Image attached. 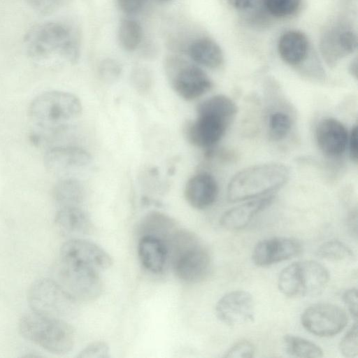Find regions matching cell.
<instances>
[{
  "label": "cell",
  "mask_w": 358,
  "mask_h": 358,
  "mask_svg": "<svg viewBox=\"0 0 358 358\" xmlns=\"http://www.w3.org/2000/svg\"><path fill=\"white\" fill-rule=\"evenodd\" d=\"M138 229L140 236H152L166 243L178 229L176 220L169 215L151 211L141 220Z\"/></svg>",
  "instance_id": "cell-21"
},
{
  "label": "cell",
  "mask_w": 358,
  "mask_h": 358,
  "mask_svg": "<svg viewBox=\"0 0 358 358\" xmlns=\"http://www.w3.org/2000/svg\"><path fill=\"white\" fill-rule=\"evenodd\" d=\"M317 255L329 261H348L355 259L352 250L345 243L338 240L323 243L317 250Z\"/></svg>",
  "instance_id": "cell-28"
},
{
  "label": "cell",
  "mask_w": 358,
  "mask_h": 358,
  "mask_svg": "<svg viewBox=\"0 0 358 358\" xmlns=\"http://www.w3.org/2000/svg\"><path fill=\"white\" fill-rule=\"evenodd\" d=\"M329 280L327 269L313 260L294 262L280 272L279 290L289 297L314 296L320 294Z\"/></svg>",
  "instance_id": "cell-6"
},
{
  "label": "cell",
  "mask_w": 358,
  "mask_h": 358,
  "mask_svg": "<svg viewBox=\"0 0 358 358\" xmlns=\"http://www.w3.org/2000/svg\"><path fill=\"white\" fill-rule=\"evenodd\" d=\"M163 1H167V0H163Z\"/></svg>",
  "instance_id": "cell-42"
},
{
  "label": "cell",
  "mask_w": 358,
  "mask_h": 358,
  "mask_svg": "<svg viewBox=\"0 0 358 358\" xmlns=\"http://www.w3.org/2000/svg\"><path fill=\"white\" fill-rule=\"evenodd\" d=\"M82 104L75 94L59 90L45 92L36 96L29 107V115L37 131L55 135L64 129L66 123L77 118Z\"/></svg>",
  "instance_id": "cell-3"
},
{
  "label": "cell",
  "mask_w": 358,
  "mask_h": 358,
  "mask_svg": "<svg viewBox=\"0 0 358 358\" xmlns=\"http://www.w3.org/2000/svg\"><path fill=\"white\" fill-rule=\"evenodd\" d=\"M264 3L272 15L282 17L296 12L300 5V0H264Z\"/></svg>",
  "instance_id": "cell-30"
},
{
  "label": "cell",
  "mask_w": 358,
  "mask_h": 358,
  "mask_svg": "<svg viewBox=\"0 0 358 358\" xmlns=\"http://www.w3.org/2000/svg\"><path fill=\"white\" fill-rule=\"evenodd\" d=\"M337 43L343 51L352 52L357 45V36L351 31H343L338 36Z\"/></svg>",
  "instance_id": "cell-37"
},
{
  "label": "cell",
  "mask_w": 358,
  "mask_h": 358,
  "mask_svg": "<svg viewBox=\"0 0 358 358\" xmlns=\"http://www.w3.org/2000/svg\"><path fill=\"white\" fill-rule=\"evenodd\" d=\"M18 329L25 339L51 353L64 355L73 348L74 330L65 320L31 310L22 316Z\"/></svg>",
  "instance_id": "cell-5"
},
{
  "label": "cell",
  "mask_w": 358,
  "mask_h": 358,
  "mask_svg": "<svg viewBox=\"0 0 358 358\" xmlns=\"http://www.w3.org/2000/svg\"><path fill=\"white\" fill-rule=\"evenodd\" d=\"M217 317L230 327L251 322L255 319V302L252 296L243 290L227 293L215 306Z\"/></svg>",
  "instance_id": "cell-12"
},
{
  "label": "cell",
  "mask_w": 358,
  "mask_h": 358,
  "mask_svg": "<svg viewBox=\"0 0 358 358\" xmlns=\"http://www.w3.org/2000/svg\"><path fill=\"white\" fill-rule=\"evenodd\" d=\"M166 73L173 90L182 99L194 100L209 91L212 82L199 67L178 58H170Z\"/></svg>",
  "instance_id": "cell-9"
},
{
  "label": "cell",
  "mask_w": 358,
  "mask_h": 358,
  "mask_svg": "<svg viewBox=\"0 0 358 358\" xmlns=\"http://www.w3.org/2000/svg\"><path fill=\"white\" fill-rule=\"evenodd\" d=\"M238 110L236 103L224 94L213 96L201 102L196 107V114L206 113L217 116L230 122Z\"/></svg>",
  "instance_id": "cell-25"
},
{
  "label": "cell",
  "mask_w": 358,
  "mask_h": 358,
  "mask_svg": "<svg viewBox=\"0 0 358 358\" xmlns=\"http://www.w3.org/2000/svg\"><path fill=\"white\" fill-rule=\"evenodd\" d=\"M301 244L296 239L278 236L259 241L252 255L254 263L266 266L289 259L301 253Z\"/></svg>",
  "instance_id": "cell-15"
},
{
  "label": "cell",
  "mask_w": 358,
  "mask_h": 358,
  "mask_svg": "<svg viewBox=\"0 0 358 358\" xmlns=\"http://www.w3.org/2000/svg\"><path fill=\"white\" fill-rule=\"evenodd\" d=\"M121 73V67L114 60L108 59L103 61L99 66L101 78L107 83L115 81Z\"/></svg>",
  "instance_id": "cell-36"
},
{
  "label": "cell",
  "mask_w": 358,
  "mask_h": 358,
  "mask_svg": "<svg viewBox=\"0 0 358 358\" xmlns=\"http://www.w3.org/2000/svg\"><path fill=\"white\" fill-rule=\"evenodd\" d=\"M273 200V196H268L255 199L235 206L222 215L220 224L231 231L243 229L249 224L255 215L267 208Z\"/></svg>",
  "instance_id": "cell-19"
},
{
  "label": "cell",
  "mask_w": 358,
  "mask_h": 358,
  "mask_svg": "<svg viewBox=\"0 0 358 358\" xmlns=\"http://www.w3.org/2000/svg\"><path fill=\"white\" fill-rule=\"evenodd\" d=\"M143 31L139 23L134 20L124 19L118 28L117 38L121 47L127 51H133L141 43Z\"/></svg>",
  "instance_id": "cell-27"
},
{
  "label": "cell",
  "mask_w": 358,
  "mask_h": 358,
  "mask_svg": "<svg viewBox=\"0 0 358 358\" xmlns=\"http://www.w3.org/2000/svg\"><path fill=\"white\" fill-rule=\"evenodd\" d=\"M84 189L74 178H62L52 189V198L58 208L80 206L84 199Z\"/></svg>",
  "instance_id": "cell-23"
},
{
  "label": "cell",
  "mask_w": 358,
  "mask_h": 358,
  "mask_svg": "<svg viewBox=\"0 0 358 358\" xmlns=\"http://www.w3.org/2000/svg\"><path fill=\"white\" fill-rule=\"evenodd\" d=\"M166 245L169 261L178 279L187 283H197L207 278L211 269V258L195 234L178 229Z\"/></svg>",
  "instance_id": "cell-2"
},
{
  "label": "cell",
  "mask_w": 358,
  "mask_h": 358,
  "mask_svg": "<svg viewBox=\"0 0 358 358\" xmlns=\"http://www.w3.org/2000/svg\"><path fill=\"white\" fill-rule=\"evenodd\" d=\"M315 136L319 148L327 156H341L346 149L348 131L336 119L329 117L321 120L316 128Z\"/></svg>",
  "instance_id": "cell-16"
},
{
  "label": "cell",
  "mask_w": 358,
  "mask_h": 358,
  "mask_svg": "<svg viewBox=\"0 0 358 358\" xmlns=\"http://www.w3.org/2000/svg\"><path fill=\"white\" fill-rule=\"evenodd\" d=\"M289 177V168L280 163L270 162L245 168L229 181L227 198L231 202L255 199L279 189Z\"/></svg>",
  "instance_id": "cell-4"
},
{
  "label": "cell",
  "mask_w": 358,
  "mask_h": 358,
  "mask_svg": "<svg viewBox=\"0 0 358 358\" xmlns=\"http://www.w3.org/2000/svg\"><path fill=\"white\" fill-rule=\"evenodd\" d=\"M27 301L32 311L65 320L78 313V301L55 279L41 278L28 291Z\"/></svg>",
  "instance_id": "cell-7"
},
{
  "label": "cell",
  "mask_w": 358,
  "mask_h": 358,
  "mask_svg": "<svg viewBox=\"0 0 358 358\" xmlns=\"http://www.w3.org/2000/svg\"><path fill=\"white\" fill-rule=\"evenodd\" d=\"M229 124L217 116L200 113L195 120L184 124L183 134L192 145L209 148L222 138Z\"/></svg>",
  "instance_id": "cell-14"
},
{
  "label": "cell",
  "mask_w": 358,
  "mask_h": 358,
  "mask_svg": "<svg viewBox=\"0 0 358 358\" xmlns=\"http://www.w3.org/2000/svg\"><path fill=\"white\" fill-rule=\"evenodd\" d=\"M268 127L271 138L273 141L282 140L288 134L290 130L291 119L285 113H273L269 117Z\"/></svg>",
  "instance_id": "cell-29"
},
{
  "label": "cell",
  "mask_w": 358,
  "mask_h": 358,
  "mask_svg": "<svg viewBox=\"0 0 358 358\" xmlns=\"http://www.w3.org/2000/svg\"><path fill=\"white\" fill-rule=\"evenodd\" d=\"M91 161L92 156L86 150L66 145L50 148L43 157L45 169L62 178L87 166Z\"/></svg>",
  "instance_id": "cell-13"
},
{
  "label": "cell",
  "mask_w": 358,
  "mask_h": 358,
  "mask_svg": "<svg viewBox=\"0 0 358 358\" xmlns=\"http://www.w3.org/2000/svg\"><path fill=\"white\" fill-rule=\"evenodd\" d=\"M189 54L195 62L210 69L218 67L223 61L222 52L219 45L206 38L192 43L189 48Z\"/></svg>",
  "instance_id": "cell-24"
},
{
  "label": "cell",
  "mask_w": 358,
  "mask_h": 358,
  "mask_svg": "<svg viewBox=\"0 0 358 358\" xmlns=\"http://www.w3.org/2000/svg\"><path fill=\"white\" fill-rule=\"evenodd\" d=\"M35 12L41 15H49L57 10L64 0H24Z\"/></svg>",
  "instance_id": "cell-34"
},
{
  "label": "cell",
  "mask_w": 358,
  "mask_h": 358,
  "mask_svg": "<svg viewBox=\"0 0 358 358\" xmlns=\"http://www.w3.org/2000/svg\"><path fill=\"white\" fill-rule=\"evenodd\" d=\"M23 44L28 57L41 64L57 59L73 63L78 57L74 30L60 21H47L34 26L25 34Z\"/></svg>",
  "instance_id": "cell-1"
},
{
  "label": "cell",
  "mask_w": 358,
  "mask_h": 358,
  "mask_svg": "<svg viewBox=\"0 0 358 358\" xmlns=\"http://www.w3.org/2000/svg\"><path fill=\"white\" fill-rule=\"evenodd\" d=\"M257 0H229L230 4L238 10H246L251 8Z\"/></svg>",
  "instance_id": "cell-41"
},
{
  "label": "cell",
  "mask_w": 358,
  "mask_h": 358,
  "mask_svg": "<svg viewBox=\"0 0 358 358\" xmlns=\"http://www.w3.org/2000/svg\"><path fill=\"white\" fill-rule=\"evenodd\" d=\"M131 78L134 87L141 93L147 92L151 87V76L146 69H136L132 73Z\"/></svg>",
  "instance_id": "cell-35"
},
{
  "label": "cell",
  "mask_w": 358,
  "mask_h": 358,
  "mask_svg": "<svg viewBox=\"0 0 358 358\" xmlns=\"http://www.w3.org/2000/svg\"><path fill=\"white\" fill-rule=\"evenodd\" d=\"M343 299L349 312L356 320L357 316V289L351 288L346 290L343 295Z\"/></svg>",
  "instance_id": "cell-38"
},
{
  "label": "cell",
  "mask_w": 358,
  "mask_h": 358,
  "mask_svg": "<svg viewBox=\"0 0 358 358\" xmlns=\"http://www.w3.org/2000/svg\"><path fill=\"white\" fill-rule=\"evenodd\" d=\"M283 343L286 352L296 357L317 358L323 357L322 350L315 343L294 335H285Z\"/></svg>",
  "instance_id": "cell-26"
},
{
  "label": "cell",
  "mask_w": 358,
  "mask_h": 358,
  "mask_svg": "<svg viewBox=\"0 0 358 358\" xmlns=\"http://www.w3.org/2000/svg\"><path fill=\"white\" fill-rule=\"evenodd\" d=\"M357 127L355 126L348 136V144L349 145V154L350 159L355 162H357L358 157V141Z\"/></svg>",
  "instance_id": "cell-40"
},
{
  "label": "cell",
  "mask_w": 358,
  "mask_h": 358,
  "mask_svg": "<svg viewBox=\"0 0 358 358\" xmlns=\"http://www.w3.org/2000/svg\"><path fill=\"white\" fill-rule=\"evenodd\" d=\"M255 352L254 345L246 340L234 343L224 356L227 358H251Z\"/></svg>",
  "instance_id": "cell-33"
},
{
  "label": "cell",
  "mask_w": 358,
  "mask_h": 358,
  "mask_svg": "<svg viewBox=\"0 0 358 358\" xmlns=\"http://www.w3.org/2000/svg\"><path fill=\"white\" fill-rule=\"evenodd\" d=\"M301 322L310 333L320 337H330L338 334L346 327L348 315L336 305L316 303L303 312Z\"/></svg>",
  "instance_id": "cell-10"
},
{
  "label": "cell",
  "mask_w": 358,
  "mask_h": 358,
  "mask_svg": "<svg viewBox=\"0 0 358 358\" xmlns=\"http://www.w3.org/2000/svg\"><path fill=\"white\" fill-rule=\"evenodd\" d=\"M218 187L214 177L205 172L192 176L187 182L184 195L187 202L194 208L203 210L215 201Z\"/></svg>",
  "instance_id": "cell-17"
},
{
  "label": "cell",
  "mask_w": 358,
  "mask_h": 358,
  "mask_svg": "<svg viewBox=\"0 0 358 358\" xmlns=\"http://www.w3.org/2000/svg\"><path fill=\"white\" fill-rule=\"evenodd\" d=\"M77 357L80 358H108L110 348L105 342H93L81 350Z\"/></svg>",
  "instance_id": "cell-32"
},
{
  "label": "cell",
  "mask_w": 358,
  "mask_h": 358,
  "mask_svg": "<svg viewBox=\"0 0 358 358\" xmlns=\"http://www.w3.org/2000/svg\"><path fill=\"white\" fill-rule=\"evenodd\" d=\"M55 279L78 301H93L103 292L99 272L79 265L57 260Z\"/></svg>",
  "instance_id": "cell-8"
},
{
  "label": "cell",
  "mask_w": 358,
  "mask_h": 358,
  "mask_svg": "<svg viewBox=\"0 0 358 358\" xmlns=\"http://www.w3.org/2000/svg\"><path fill=\"white\" fill-rule=\"evenodd\" d=\"M59 260L101 272L109 268L111 256L96 243L81 238H71L61 246Z\"/></svg>",
  "instance_id": "cell-11"
},
{
  "label": "cell",
  "mask_w": 358,
  "mask_h": 358,
  "mask_svg": "<svg viewBox=\"0 0 358 358\" xmlns=\"http://www.w3.org/2000/svg\"><path fill=\"white\" fill-rule=\"evenodd\" d=\"M120 8L126 13L138 12L145 6L147 0H117Z\"/></svg>",
  "instance_id": "cell-39"
},
{
  "label": "cell",
  "mask_w": 358,
  "mask_h": 358,
  "mask_svg": "<svg viewBox=\"0 0 358 358\" xmlns=\"http://www.w3.org/2000/svg\"><path fill=\"white\" fill-rule=\"evenodd\" d=\"M138 255L143 267L155 273L162 272L169 261L166 243L152 236H140L138 243Z\"/></svg>",
  "instance_id": "cell-20"
},
{
  "label": "cell",
  "mask_w": 358,
  "mask_h": 358,
  "mask_svg": "<svg viewBox=\"0 0 358 358\" xmlns=\"http://www.w3.org/2000/svg\"><path fill=\"white\" fill-rule=\"evenodd\" d=\"M55 224L60 234L71 238L87 235L92 229L90 215L80 206L58 208Z\"/></svg>",
  "instance_id": "cell-18"
},
{
  "label": "cell",
  "mask_w": 358,
  "mask_h": 358,
  "mask_svg": "<svg viewBox=\"0 0 358 358\" xmlns=\"http://www.w3.org/2000/svg\"><path fill=\"white\" fill-rule=\"evenodd\" d=\"M278 49L281 58L285 62L296 65L306 57L308 42L301 32L289 31L280 38Z\"/></svg>",
  "instance_id": "cell-22"
},
{
  "label": "cell",
  "mask_w": 358,
  "mask_h": 358,
  "mask_svg": "<svg viewBox=\"0 0 358 358\" xmlns=\"http://www.w3.org/2000/svg\"><path fill=\"white\" fill-rule=\"evenodd\" d=\"M344 357L352 358L358 355L357 324H354L343 337L339 345Z\"/></svg>",
  "instance_id": "cell-31"
}]
</instances>
